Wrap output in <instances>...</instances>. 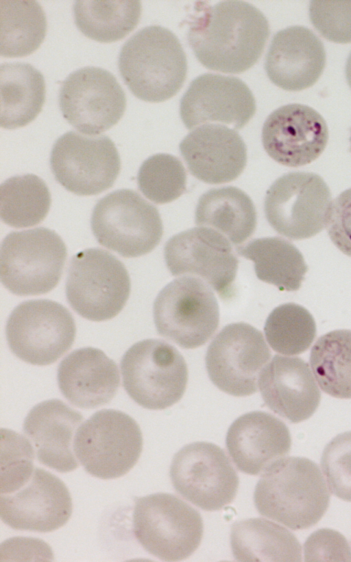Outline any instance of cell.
<instances>
[{"mask_svg": "<svg viewBox=\"0 0 351 562\" xmlns=\"http://www.w3.org/2000/svg\"><path fill=\"white\" fill-rule=\"evenodd\" d=\"M310 20L326 39L351 43V1H311Z\"/></svg>", "mask_w": 351, "mask_h": 562, "instance_id": "obj_38", "label": "cell"}, {"mask_svg": "<svg viewBox=\"0 0 351 562\" xmlns=\"http://www.w3.org/2000/svg\"><path fill=\"white\" fill-rule=\"evenodd\" d=\"M137 181L147 198L156 204H165L175 200L185 191L186 173L177 157L157 154L142 163Z\"/></svg>", "mask_w": 351, "mask_h": 562, "instance_id": "obj_36", "label": "cell"}, {"mask_svg": "<svg viewBox=\"0 0 351 562\" xmlns=\"http://www.w3.org/2000/svg\"><path fill=\"white\" fill-rule=\"evenodd\" d=\"M326 52L321 40L308 28L291 26L273 37L265 69L277 86L298 91L313 86L322 75Z\"/></svg>", "mask_w": 351, "mask_h": 562, "instance_id": "obj_22", "label": "cell"}, {"mask_svg": "<svg viewBox=\"0 0 351 562\" xmlns=\"http://www.w3.org/2000/svg\"><path fill=\"white\" fill-rule=\"evenodd\" d=\"M50 166L56 180L79 195H96L112 186L121 169L119 152L106 135L69 131L53 145Z\"/></svg>", "mask_w": 351, "mask_h": 562, "instance_id": "obj_14", "label": "cell"}, {"mask_svg": "<svg viewBox=\"0 0 351 562\" xmlns=\"http://www.w3.org/2000/svg\"><path fill=\"white\" fill-rule=\"evenodd\" d=\"M230 545L234 559L239 561L302 560V548L293 534L264 518L235 522Z\"/></svg>", "mask_w": 351, "mask_h": 562, "instance_id": "obj_29", "label": "cell"}, {"mask_svg": "<svg viewBox=\"0 0 351 562\" xmlns=\"http://www.w3.org/2000/svg\"><path fill=\"white\" fill-rule=\"evenodd\" d=\"M226 445L239 470L258 475L289 454L291 438L287 426L281 420L265 412L253 411L241 415L231 424Z\"/></svg>", "mask_w": 351, "mask_h": 562, "instance_id": "obj_24", "label": "cell"}, {"mask_svg": "<svg viewBox=\"0 0 351 562\" xmlns=\"http://www.w3.org/2000/svg\"><path fill=\"white\" fill-rule=\"evenodd\" d=\"M254 264L257 277L280 290H298L308 270L303 255L290 242L278 237L252 240L237 248Z\"/></svg>", "mask_w": 351, "mask_h": 562, "instance_id": "obj_30", "label": "cell"}, {"mask_svg": "<svg viewBox=\"0 0 351 562\" xmlns=\"http://www.w3.org/2000/svg\"><path fill=\"white\" fill-rule=\"evenodd\" d=\"M153 316L158 333L184 349L204 344L219 323L217 298L201 279H176L157 295Z\"/></svg>", "mask_w": 351, "mask_h": 562, "instance_id": "obj_10", "label": "cell"}, {"mask_svg": "<svg viewBox=\"0 0 351 562\" xmlns=\"http://www.w3.org/2000/svg\"><path fill=\"white\" fill-rule=\"evenodd\" d=\"M195 223L219 232L238 245L254 233L256 212L252 200L241 189L235 187L214 188L199 198Z\"/></svg>", "mask_w": 351, "mask_h": 562, "instance_id": "obj_28", "label": "cell"}, {"mask_svg": "<svg viewBox=\"0 0 351 562\" xmlns=\"http://www.w3.org/2000/svg\"><path fill=\"white\" fill-rule=\"evenodd\" d=\"M256 112L254 97L237 77L204 73L194 79L180 100V114L188 129L215 123L236 130Z\"/></svg>", "mask_w": 351, "mask_h": 562, "instance_id": "obj_19", "label": "cell"}, {"mask_svg": "<svg viewBox=\"0 0 351 562\" xmlns=\"http://www.w3.org/2000/svg\"><path fill=\"white\" fill-rule=\"evenodd\" d=\"M75 320L58 302L25 301L10 314L5 335L11 351L21 360L37 366L55 362L72 346Z\"/></svg>", "mask_w": 351, "mask_h": 562, "instance_id": "obj_11", "label": "cell"}, {"mask_svg": "<svg viewBox=\"0 0 351 562\" xmlns=\"http://www.w3.org/2000/svg\"><path fill=\"white\" fill-rule=\"evenodd\" d=\"M67 251L53 231L38 227L10 233L0 251L2 284L17 296L47 293L58 283Z\"/></svg>", "mask_w": 351, "mask_h": 562, "instance_id": "obj_5", "label": "cell"}, {"mask_svg": "<svg viewBox=\"0 0 351 562\" xmlns=\"http://www.w3.org/2000/svg\"><path fill=\"white\" fill-rule=\"evenodd\" d=\"M72 511V499L65 484L38 467L16 487L0 493L1 519L17 530H56L66 524Z\"/></svg>", "mask_w": 351, "mask_h": 562, "instance_id": "obj_18", "label": "cell"}, {"mask_svg": "<svg viewBox=\"0 0 351 562\" xmlns=\"http://www.w3.org/2000/svg\"><path fill=\"white\" fill-rule=\"evenodd\" d=\"M331 204L330 189L319 175L293 172L271 185L264 209L277 233L291 239H303L315 235L326 225Z\"/></svg>", "mask_w": 351, "mask_h": 562, "instance_id": "obj_12", "label": "cell"}, {"mask_svg": "<svg viewBox=\"0 0 351 562\" xmlns=\"http://www.w3.org/2000/svg\"><path fill=\"white\" fill-rule=\"evenodd\" d=\"M321 467L330 491L351 502V431L338 434L325 446Z\"/></svg>", "mask_w": 351, "mask_h": 562, "instance_id": "obj_37", "label": "cell"}, {"mask_svg": "<svg viewBox=\"0 0 351 562\" xmlns=\"http://www.w3.org/2000/svg\"><path fill=\"white\" fill-rule=\"evenodd\" d=\"M90 226L101 245L125 257L149 253L159 244L163 233L156 207L128 189L101 198L93 210Z\"/></svg>", "mask_w": 351, "mask_h": 562, "instance_id": "obj_9", "label": "cell"}, {"mask_svg": "<svg viewBox=\"0 0 351 562\" xmlns=\"http://www.w3.org/2000/svg\"><path fill=\"white\" fill-rule=\"evenodd\" d=\"M258 384L265 405L291 423L308 419L320 402L308 364L298 357L274 355L260 373Z\"/></svg>", "mask_w": 351, "mask_h": 562, "instance_id": "obj_23", "label": "cell"}, {"mask_svg": "<svg viewBox=\"0 0 351 562\" xmlns=\"http://www.w3.org/2000/svg\"><path fill=\"white\" fill-rule=\"evenodd\" d=\"M164 257L172 275L199 277L221 298L232 296L239 261L219 232L205 226L182 231L167 242Z\"/></svg>", "mask_w": 351, "mask_h": 562, "instance_id": "obj_17", "label": "cell"}, {"mask_svg": "<svg viewBox=\"0 0 351 562\" xmlns=\"http://www.w3.org/2000/svg\"><path fill=\"white\" fill-rule=\"evenodd\" d=\"M43 74L23 62L0 66V125L5 129L23 127L37 117L45 100Z\"/></svg>", "mask_w": 351, "mask_h": 562, "instance_id": "obj_27", "label": "cell"}, {"mask_svg": "<svg viewBox=\"0 0 351 562\" xmlns=\"http://www.w3.org/2000/svg\"><path fill=\"white\" fill-rule=\"evenodd\" d=\"M73 8L78 30L100 43L125 37L137 25L141 14L139 1H76Z\"/></svg>", "mask_w": 351, "mask_h": 562, "instance_id": "obj_31", "label": "cell"}, {"mask_svg": "<svg viewBox=\"0 0 351 562\" xmlns=\"http://www.w3.org/2000/svg\"><path fill=\"white\" fill-rule=\"evenodd\" d=\"M254 502L258 513L296 530L317 523L330 494L318 465L304 457L281 458L258 481Z\"/></svg>", "mask_w": 351, "mask_h": 562, "instance_id": "obj_2", "label": "cell"}, {"mask_svg": "<svg viewBox=\"0 0 351 562\" xmlns=\"http://www.w3.org/2000/svg\"><path fill=\"white\" fill-rule=\"evenodd\" d=\"M179 148L190 173L208 184L236 179L247 163V148L242 137L223 125L197 127L182 139Z\"/></svg>", "mask_w": 351, "mask_h": 562, "instance_id": "obj_21", "label": "cell"}, {"mask_svg": "<svg viewBox=\"0 0 351 562\" xmlns=\"http://www.w3.org/2000/svg\"><path fill=\"white\" fill-rule=\"evenodd\" d=\"M120 74L137 98L161 102L182 88L187 72L185 52L177 36L159 25L142 28L123 45Z\"/></svg>", "mask_w": 351, "mask_h": 562, "instance_id": "obj_3", "label": "cell"}, {"mask_svg": "<svg viewBox=\"0 0 351 562\" xmlns=\"http://www.w3.org/2000/svg\"><path fill=\"white\" fill-rule=\"evenodd\" d=\"M326 229L333 244L351 257V188L345 190L331 204Z\"/></svg>", "mask_w": 351, "mask_h": 562, "instance_id": "obj_40", "label": "cell"}, {"mask_svg": "<svg viewBox=\"0 0 351 562\" xmlns=\"http://www.w3.org/2000/svg\"><path fill=\"white\" fill-rule=\"evenodd\" d=\"M264 331L277 353L293 355L306 351L316 336V325L304 307L288 303L276 307L268 316Z\"/></svg>", "mask_w": 351, "mask_h": 562, "instance_id": "obj_35", "label": "cell"}, {"mask_svg": "<svg viewBox=\"0 0 351 562\" xmlns=\"http://www.w3.org/2000/svg\"><path fill=\"white\" fill-rule=\"evenodd\" d=\"M271 357L263 333L245 323L224 327L209 344L206 366L221 390L236 397L257 391L261 371Z\"/></svg>", "mask_w": 351, "mask_h": 562, "instance_id": "obj_15", "label": "cell"}, {"mask_svg": "<svg viewBox=\"0 0 351 562\" xmlns=\"http://www.w3.org/2000/svg\"><path fill=\"white\" fill-rule=\"evenodd\" d=\"M58 102L64 118L80 132L97 134L114 126L124 114L125 93L108 71L77 69L64 80Z\"/></svg>", "mask_w": 351, "mask_h": 562, "instance_id": "obj_16", "label": "cell"}, {"mask_svg": "<svg viewBox=\"0 0 351 562\" xmlns=\"http://www.w3.org/2000/svg\"><path fill=\"white\" fill-rule=\"evenodd\" d=\"M350 151H351V136L350 137Z\"/></svg>", "mask_w": 351, "mask_h": 562, "instance_id": "obj_42", "label": "cell"}, {"mask_svg": "<svg viewBox=\"0 0 351 562\" xmlns=\"http://www.w3.org/2000/svg\"><path fill=\"white\" fill-rule=\"evenodd\" d=\"M309 360L324 393L351 399V330H335L319 337L311 349Z\"/></svg>", "mask_w": 351, "mask_h": 562, "instance_id": "obj_33", "label": "cell"}, {"mask_svg": "<svg viewBox=\"0 0 351 562\" xmlns=\"http://www.w3.org/2000/svg\"><path fill=\"white\" fill-rule=\"evenodd\" d=\"M120 366L124 389L143 408L165 409L185 392L186 363L176 348L164 340L135 343L123 354Z\"/></svg>", "mask_w": 351, "mask_h": 562, "instance_id": "obj_7", "label": "cell"}, {"mask_svg": "<svg viewBox=\"0 0 351 562\" xmlns=\"http://www.w3.org/2000/svg\"><path fill=\"white\" fill-rule=\"evenodd\" d=\"M51 206L46 183L34 174L15 176L0 187V215L14 228L32 226L41 222Z\"/></svg>", "mask_w": 351, "mask_h": 562, "instance_id": "obj_34", "label": "cell"}, {"mask_svg": "<svg viewBox=\"0 0 351 562\" xmlns=\"http://www.w3.org/2000/svg\"><path fill=\"white\" fill-rule=\"evenodd\" d=\"M58 384L69 402L81 408H95L110 402L120 382L117 364L93 347L74 350L60 362Z\"/></svg>", "mask_w": 351, "mask_h": 562, "instance_id": "obj_26", "label": "cell"}, {"mask_svg": "<svg viewBox=\"0 0 351 562\" xmlns=\"http://www.w3.org/2000/svg\"><path fill=\"white\" fill-rule=\"evenodd\" d=\"M187 33L196 58L206 68L241 73L260 58L269 35L265 15L242 1H224L200 6Z\"/></svg>", "mask_w": 351, "mask_h": 562, "instance_id": "obj_1", "label": "cell"}, {"mask_svg": "<svg viewBox=\"0 0 351 562\" xmlns=\"http://www.w3.org/2000/svg\"><path fill=\"white\" fill-rule=\"evenodd\" d=\"M346 76L348 84L351 88V53L350 54L346 65Z\"/></svg>", "mask_w": 351, "mask_h": 562, "instance_id": "obj_41", "label": "cell"}, {"mask_svg": "<svg viewBox=\"0 0 351 562\" xmlns=\"http://www.w3.org/2000/svg\"><path fill=\"white\" fill-rule=\"evenodd\" d=\"M199 512L178 497L156 493L134 497L133 532L141 546L162 561L186 559L203 536Z\"/></svg>", "mask_w": 351, "mask_h": 562, "instance_id": "obj_4", "label": "cell"}, {"mask_svg": "<svg viewBox=\"0 0 351 562\" xmlns=\"http://www.w3.org/2000/svg\"><path fill=\"white\" fill-rule=\"evenodd\" d=\"M130 279L123 263L101 248H88L71 259L65 285L66 299L82 317L104 321L123 309L130 293Z\"/></svg>", "mask_w": 351, "mask_h": 562, "instance_id": "obj_6", "label": "cell"}, {"mask_svg": "<svg viewBox=\"0 0 351 562\" xmlns=\"http://www.w3.org/2000/svg\"><path fill=\"white\" fill-rule=\"evenodd\" d=\"M328 139V127L322 115L313 108L300 104L285 105L273 111L262 130V143L268 155L292 167L317 159Z\"/></svg>", "mask_w": 351, "mask_h": 562, "instance_id": "obj_20", "label": "cell"}, {"mask_svg": "<svg viewBox=\"0 0 351 562\" xmlns=\"http://www.w3.org/2000/svg\"><path fill=\"white\" fill-rule=\"evenodd\" d=\"M0 54L23 57L35 51L47 32L44 10L36 1H1Z\"/></svg>", "mask_w": 351, "mask_h": 562, "instance_id": "obj_32", "label": "cell"}, {"mask_svg": "<svg viewBox=\"0 0 351 562\" xmlns=\"http://www.w3.org/2000/svg\"><path fill=\"white\" fill-rule=\"evenodd\" d=\"M81 413L59 399L42 401L26 416L23 430L38 460L58 472L75 470L79 462L73 451L76 432L83 421Z\"/></svg>", "mask_w": 351, "mask_h": 562, "instance_id": "obj_25", "label": "cell"}, {"mask_svg": "<svg viewBox=\"0 0 351 562\" xmlns=\"http://www.w3.org/2000/svg\"><path fill=\"white\" fill-rule=\"evenodd\" d=\"M305 561H351V547L338 531L321 528L304 543Z\"/></svg>", "mask_w": 351, "mask_h": 562, "instance_id": "obj_39", "label": "cell"}, {"mask_svg": "<svg viewBox=\"0 0 351 562\" xmlns=\"http://www.w3.org/2000/svg\"><path fill=\"white\" fill-rule=\"evenodd\" d=\"M169 476L182 497L207 511L232 503L239 487L237 473L224 450L208 442L182 447L173 458Z\"/></svg>", "mask_w": 351, "mask_h": 562, "instance_id": "obj_13", "label": "cell"}, {"mask_svg": "<svg viewBox=\"0 0 351 562\" xmlns=\"http://www.w3.org/2000/svg\"><path fill=\"white\" fill-rule=\"evenodd\" d=\"M143 449L141 429L128 414L103 409L78 428L74 453L90 475L104 480L121 477L139 459Z\"/></svg>", "mask_w": 351, "mask_h": 562, "instance_id": "obj_8", "label": "cell"}]
</instances>
